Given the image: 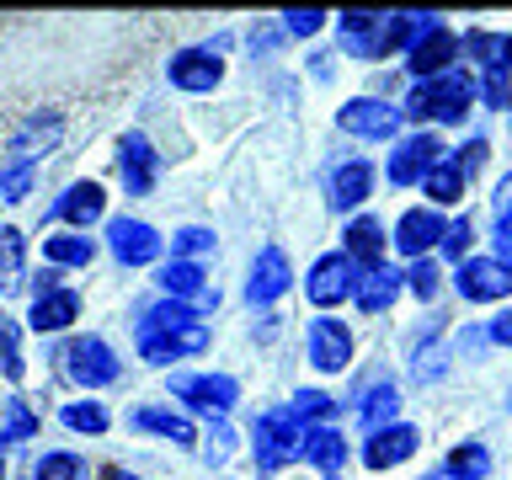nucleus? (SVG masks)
I'll list each match as a JSON object with an SVG mask.
<instances>
[{
	"label": "nucleus",
	"mask_w": 512,
	"mask_h": 480,
	"mask_svg": "<svg viewBox=\"0 0 512 480\" xmlns=\"http://www.w3.org/2000/svg\"><path fill=\"white\" fill-rule=\"evenodd\" d=\"M203 347H208V326L187 304L160 299L144 310V320H139V358L144 363H176V358H192Z\"/></svg>",
	"instance_id": "1"
},
{
	"label": "nucleus",
	"mask_w": 512,
	"mask_h": 480,
	"mask_svg": "<svg viewBox=\"0 0 512 480\" xmlns=\"http://www.w3.org/2000/svg\"><path fill=\"white\" fill-rule=\"evenodd\" d=\"M475 102V75L464 70H448L438 80H416L411 96H406V118L416 123H459Z\"/></svg>",
	"instance_id": "2"
},
{
	"label": "nucleus",
	"mask_w": 512,
	"mask_h": 480,
	"mask_svg": "<svg viewBox=\"0 0 512 480\" xmlns=\"http://www.w3.org/2000/svg\"><path fill=\"white\" fill-rule=\"evenodd\" d=\"M299 438H304V427L294 422V411L288 406H278V411H262L251 422V443H256V464L272 475L278 464H288V459H299Z\"/></svg>",
	"instance_id": "3"
},
{
	"label": "nucleus",
	"mask_w": 512,
	"mask_h": 480,
	"mask_svg": "<svg viewBox=\"0 0 512 480\" xmlns=\"http://www.w3.org/2000/svg\"><path fill=\"white\" fill-rule=\"evenodd\" d=\"M171 395L182 400V406L214 416V422H224V411L240 400V384L230 374H171Z\"/></svg>",
	"instance_id": "4"
},
{
	"label": "nucleus",
	"mask_w": 512,
	"mask_h": 480,
	"mask_svg": "<svg viewBox=\"0 0 512 480\" xmlns=\"http://www.w3.org/2000/svg\"><path fill=\"white\" fill-rule=\"evenodd\" d=\"M155 283H160V294L176 299V304H187L192 315H208V310L219 304V288L203 278V267H198V262H182V256H171V262L160 267Z\"/></svg>",
	"instance_id": "5"
},
{
	"label": "nucleus",
	"mask_w": 512,
	"mask_h": 480,
	"mask_svg": "<svg viewBox=\"0 0 512 480\" xmlns=\"http://www.w3.org/2000/svg\"><path fill=\"white\" fill-rule=\"evenodd\" d=\"M400 118H406V107H390V102H379V96H352V102L336 112L342 134H352V139H395Z\"/></svg>",
	"instance_id": "6"
},
{
	"label": "nucleus",
	"mask_w": 512,
	"mask_h": 480,
	"mask_svg": "<svg viewBox=\"0 0 512 480\" xmlns=\"http://www.w3.org/2000/svg\"><path fill=\"white\" fill-rule=\"evenodd\" d=\"M454 288L470 304H496L512 294V267L496 262V256H464L459 272H454Z\"/></svg>",
	"instance_id": "7"
},
{
	"label": "nucleus",
	"mask_w": 512,
	"mask_h": 480,
	"mask_svg": "<svg viewBox=\"0 0 512 480\" xmlns=\"http://www.w3.org/2000/svg\"><path fill=\"white\" fill-rule=\"evenodd\" d=\"M304 352H310V363L320 368V374H342V368L352 363V331H347V320L315 315L310 331H304Z\"/></svg>",
	"instance_id": "8"
},
{
	"label": "nucleus",
	"mask_w": 512,
	"mask_h": 480,
	"mask_svg": "<svg viewBox=\"0 0 512 480\" xmlns=\"http://www.w3.org/2000/svg\"><path fill=\"white\" fill-rule=\"evenodd\" d=\"M64 368H70V379H80L86 390H102L123 374L118 368V352H112L102 336H75L70 347H64Z\"/></svg>",
	"instance_id": "9"
},
{
	"label": "nucleus",
	"mask_w": 512,
	"mask_h": 480,
	"mask_svg": "<svg viewBox=\"0 0 512 480\" xmlns=\"http://www.w3.org/2000/svg\"><path fill=\"white\" fill-rule=\"evenodd\" d=\"M352 288H358V267H352L342 251H326L310 267V278H304V294H310V304H320V310H336L342 299H352Z\"/></svg>",
	"instance_id": "10"
},
{
	"label": "nucleus",
	"mask_w": 512,
	"mask_h": 480,
	"mask_svg": "<svg viewBox=\"0 0 512 480\" xmlns=\"http://www.w3.org/2000/svg\"><path fill=\"white\" fill-rule=\"evenodd\" d=\"M32 331H64L70 320H80V294L59 283V272H43V283L32 288Z\"/></svg>",
	"instance_id": "11"
},
{
	"label": "nucleus",
	"mask_w": 512,
	"mask_h": 480,
	"mask_svg": "<svg viewBox=\"0 0 512 480\" xmlns=\"http://www.w3.org/2000/svg\"><path fill=\"white\" fill-rule=\"evenodd\" d=\"M443 160V144H438V134H406L395 144V155H390V182L395 187H422V176L432 171Z\"/></svg>",
	"instance_id": "12"
},
{
	"label": "nucleus",
	"mask_w": 512,
	"mask_h": 480,
	"mask_svg": "<svg viewBox=\"0 0 512 480\" xmlns=\"http://www.w3.org/2000/svg\"><path fill=\"white\" fill-rule=\"evenodd\" d=\"M166 75H171L176 91L203 96V91H214L224 80V59H219V48H182V54H171Z\"/></svg>",
	"instance_id": "13"
},
{
	"label": "nucleus",
	"mask_w": 512,
	"mask_h": 480,
	"mask_svg": "<svg viewBox=\"0 0 512 480\" xmlns=\"http://www.w3.org/2000/svg\"><path fill=\"white\" fill-rule=\"evenodd\" d=\"M454 59H459V32H448L443 22L432 27L427 38H416L411 54H406V64H411L416 80H438V75H448V70H454Z\"/></svg>",
	"instance_id": "14"
},
{
	"label": "nucleus",
	"mask_w": 512,
	"mask_h": 480,
	"mask_svg": "<svg viewBox=\"0 0 512 480\" xmlns=\"http://www.w3.org/2000/svg\"><path fill=\"white\" fill-rule=\"evenodd\" d=\"M443 235H448V224L438 208H406V214L395 219V246L411 256V262H422V256L432 246H443Z\"/></svg>",
	"instance_id": "15"
},
{
	"label": "nucleus",
	"mask_w": 512,
	"mask_h": 480,
	"mask_svg": "<svg viewBox=\"0 0 512 480\" xmlns=\"http://www.w3.org/2000/svg\"><path fill=\"white\" fill-rule=\"evenodd\" d=\"M416 448H422V432H416L411 422H395V427H379L368 432L363 443V464L368 470H395V464H406Z\"/></svg>",
	"instance_id": "16"
},
{
	"label": "nucleus",
	"mask_w": 512,
	"mask_h": 480,
	"mask_svg": "<svg viewBox=\"0 0 512 480\" xmlns=\"http://www.w3.org/2000/svg\"><path fill=\"white\" fill-rule=\"evenodd\" d=\"M107 246L123 267H144V262L160 256V235H155V224H144V219H112L107 224Z\"/></svg>",
	"instance_id": "17"
},
{
	"label": "nucleus",
	"mask_w": 512,
	"mask_h": 480,
	"mask_svg": "<svg viewBox=\"0 0 512 480\" xmlns=\"http://www.w3.org/2000/svg\"><path fill=\"white\" fill-rule=\"evenodd\" d=\"M288 288H294V267H288V256H283L278 246L256 251L251 278H246V299H251V304H272V299H283Z\"/></svg>",
	"instance_id": "18"
},
{
	"label": "nucleus",
	"mask_w": 512,
	"mask_h": 480,
	"mask_svg": "<svg viewBox=\"0 0 512 480\" xmlns=\"http://www.w3.org/2000/svg\"><path fill=\"white\" fill-rule=\"evenodd\" d=\"M118 171H123V187L134 192V198H144V192L155 187V176H160L155 144L144 139V134H123L118 139Z\"/></svg>",
	"instance_id": "19"
},
{
	"label": "nucleus",
	"mask_w": 512,
	"mask_h": 480,
	"mask_svg": "<svg viewBox=\"0 0 512 480\" xmlns=\"http://www.w3.org/2000/svg\"><path fill=\"white\" fill-rule=\"evenodd\" d=\"M347 438H342V427H304V438H299V459L304 464H315L326 480H342L347 470Z\"/></svg>",
	"instance_id": "20"
},
{
	"label": "nucleus",
	"mask_w": 512,
	"mask_h": 480,
	"mask_svg": "<svg viewBox=\"0 0 512 480\" xmlns=\"http://www.w3.org/2000/svg\"><path fill=\"white\" fill-rule=\"evenodd\" d=\"M406 294V272H395L390 262L384 267H368V272H358V288H352V304H358L363 315H384L390 304Z\"/></svg>",
	"instance_id": "21"
},
{
	"label": "nucleus",
	"mask_w": 512,
	"mask_h": 480,
	"mask_svg": "<svg viewBox=\"0 0 512 480\" xmlns=\"http://www.w3.org/2000/svg\"><path fill=\"white\" fill-rule=\"evenodd\" d=\"M342 256L358 272H368V267H384V224L379 219H368V214H358L342 230Z\"/></svg>",
	"instance_id": "22"
},
{
	"label": "nucleus",
	"mask_w": 512,
	"mask_h": 480,
	"mask_svg": "<svg viewBox=\"0 0 512 480\" xmlns=\"http://www.w3.org/2000/svg\"><path fill=\"white\" fill-rule=\"evenodd\" d=\"M107 214V192L96 187V182H75L70 192H64V198L48 208V219H64V224H75L80 235H86V224H96Z\"/></svg>",
	"instance_id": "23"
},
{
	"label": "nucleus",
	"mask_w": 512,
	"mask_h": 480,
	"mask_svg": "<svg viewBox=\"0 0 512 480\" xmlns=\"http://www.w3.org/2000/svg\"><path fill=\"white\" fill-rule=\"evenodd\" d=\"M368 192H374V166H368V160H347V166L331 171V208L336 214L358 208Z\"/></svg>",
	"instance_id": "24"
},
{
	"label": "nucleus",
	"mask_w": 512,
	"mask_h": 480,
	"mask_svg": "<svg viewBox=\"0 0 512 480\" xmlns=\"http://www.w3.org/2000/svg\"><path fill=\"white\" fill-rule=\"evenodd\" d=\"M336 27H342V48H347V54L379 59V27H384L379 11H342V16H336Z\"/></svg>",
	"instance_id": "25"
},
{
	"label": "nucleus",
	"mask_w": 512,
	"mask_h": 480,
	"mask_svg": "<svg viewBox=\"0 0 512 480\" xmlns=\"http://www.w3.org/2000/svg\"><path fill=\"white\" fill-rule=\"evenodd\" d=\"M464 182H470V176L459 171V160H454V155H443L438 166H432V171L422 176L427 208H448V203H459V198H464Z\"/></svg>",
	"instance_id": "26"
},
{
	"label": "nucleus",
	"mask_w": 512,
	"mask_h": 480,
	"mask_svg": "<svg viewBox=\"0 0 512 480\" xmlns=\"http://www.w3.org/2000/svg\"><path fill=\"white\" fill-rule=\"evenodd\" d=\"M27 283V240L16 224H0V294H16Z\"/></svg>",
	"instance_id": "27"
},
{
	"label": "nucleus",
	"mask_w": 512,
	"mask_h": 480,
	"mask_svg": "<svg viewBox=\"0 0 512 480\" xmlns=\"http://www.w3.org/2000/svg\"><path fill=\"white\" fill-rule=\"evenodd\" d=\"M134 427H139V432H155V438H171V443H182V448L198 443V432H192L187 416L160 411V406H139V411H134Z\"/></svg>",
	"instance_id": "28"
},
{
	"label": "nucleus",
	"mask_w": 512,
	"mask_h": 480,
	"mask_svg": "<svg viewBox=\"0 0 512 480\" xmlns=\"http://www.w3.org/2000/svg\"><path fill=\"white\" fill-rule=\"evenodd\" d=\"M27 438H38V411L16 395V400L0 406V448H16V443H27Z\"/></svg>",
	"instance_id": "29"
},
{
	"label": "nucleus",
	"mask_w": 512,
	"mask_h": 480,
	"mask_svg": "<svg viewBox=\"0 0 512 480\" xmlns=\"http://www.w3.org/2000/svg\"><path fill=\"white\" fill-rule=\"evenodd\" d=\"M43 256H48L54 267H91L96 240H91V235H48V240H43Z\"/></svg>",
	"instance_id": "30"
},
{
	"label": "nucleus",
	"mask_w": 512,
	"mask_h": 480,
	"mask_svg": "<svg viewBox=\"0 0 512 480\" xmlns=\"http://www.w3.org/2000/svg\"><path fill=\"white\" fill-rule=\"evenodd\" d=\"M0 374L11 384H22L27 374V358H22V326H16L11 315H0Z\"/></svg>",
	"instance_id": "31"
},
{
	"label": "nucleus",
	"mask_w": 512,
	"mask_h": 480,
	"mask_svg": "<svg viewBox=\"0 0 512 480\" xmlns=\"http://www.w3.org/2000/svg\"><path fill=\"white\" fill-rule=\"evenodd\" d=\"M395 406H400V390L395 384H374L363 395V427L379 432V427H395Z\"/></svg>",
	"instance_id": "32"
},
{
	"label": "nucleus",
	"mask_w": 512,
	"mask_h": 480,
	"mask_svg": "<svg viewBox=\"0 0 512 480\" xmlns=\"http://www.w3.org/2000/svg\"><path fill=\"white\" fill-rule=\"evenodd\" d=\"M59 422L70 432H91V438H102V432L112 427V416H107V406H96V400H70V406L59 411Z\"/></svg>",
	"instance_id": "33"
},
{
	"label": "nucleus",
	"mask_w": 512,
	"mask_h": 480,
	"mask_svg": "<svg viewBox=\"0 0 512 480\" xmlns=\"http://www.w3.org/2000/svg\"><path fill=\"white\" fill-rule=\"evenodd\" d=\"M486 470H491V454L480 443H459L454 454H448V464H443L448 480H486Z\"/></svg>",
	"instance_id": "34"
},
{
	"label": "nucleus",
	"mask_w": 512,
	"mask_h": 480,
	"mask_svg": "<svg viewBox=\"0 0 512 480\" xmlns=\"http://www.w3.org/2000/svg\"><path fill=\"white\" fill-rule=\"evenodd\" d=\"M288 411H294V422L304 427H331V416H336V400L326 395V390H299L294 400H288Z\"/></svg>",
	"instance_id": "35"
},
{
	"label": "nucleus",
	"mask_w": 512,
	"mask_h": 480,
	"mask_svg": "<svg viewBox=\"0 0 512 480\" xmlns=\"http://www.w3.org/2000/svg\"><path fill=\"white\" fill-rule=\"evenodd\" d=\"M32 480H91V470H86V459H80V454H70V448H54V454L38 459Z\"/></svg>",
	"instance_id": "36"
},
{
	"label": "nucleus",
	"mask_w": 512,
	"mask_h": 480,
	"mask_svg": "<svg viewBox=\"0 0 512 480\" xmlns=\"http://www.w3.org/2000/svg\"><path fill=\"white\" fill-rule=\"evenodd\" d=\"M54 139H59V118H32V123L22 128V134L11 139V150H16V155H22L27 166H32V155H38V150H48Z\"/></svg>",
	"instance_id": "37"
},
{
	"label": "nucleus",
	"mask_w": 512,
	"mask_h": 480,
	"mask_svg": "<svg viewBox=\"0 0 512 480\" xmlns=\"http://www.w3.org/2000/svg\"><path fill=\"white\" fill-rule=\"evenodd\" d=\"M203 251H214V230H203V224H187L171 235V256H182V262H198Z\"/></svg>",
	"instance_id": "38"
},
{
	"label": "nucleus",
	"mask_w": 512,
	"mask_h": 480,
	"mask_svg": "<svg viewBox=\"0 0 512 480\" xmlns=\"http://www.w3.org/2000/svg\"><path fill=\"white\" fill-rule=\"evenodd\" d=\"M32 182H38V171H32L27 160H16L11 171H0V203H22L32 192Z\"/></svg>",
	"instance_id": "39"
},
{
	"label": "nucleus",
	"mask_w": 512,
	"mask_h": 480,
	"mask_svg": "<svg viewBox=\"0 0 512 480\" xmlns=\"http://www.w3.org/2000/svg\"><path fill=\"white\" fill-rule=\"evenodd\" d=\"M438 278H443V272H438V267H432L427 256H422V262H411V272H406V288H411V294L427 304L432 294H438Z\"/></svg>",
	"instance_id": "40"
},
{
	"label": "nucleus",
	"mask_w": 512,
	"mask_h": 480,
	"mask_svg": "<svg viewBox=\"0 0 512 480\" xmlns=\"http://www.w3.org/2000/svg\"><path fill=\"white\" fill-rule=\"evenodd\" d=\"M326 22H331L326 11H288V16H283V32H288V38H315Z\"/></svg>",
	"instance_id": "41"
},
{
	"label": "nucleus",
	"mask_w": 512,
	"mask_h": 480,
	"mask_svg": "<svg viewBox=\"0 0 512 480\" xmlns=\"http://www.w3.org/2000/svg\"><path fill=\"white\" fill-rule=\"evenodd\" d=\"M470 240H475V224H470V219H454V224H448V235H443V251H448V256H459V262H464V251H470Z\"/></svg>",
	"instance_id": "42"
},
{
	"label": "nucleus",
	"mask_w": 512,
	"mask_h": 480,
	"mask_svg": "<svg viewBox=\"0 0 512 480\" xmlns=\"http://www.w3.org/2000/svg\"><path fill=\"white\" fill-rule=\"evenodd\" d=\"M454 160H459V171H464V176H475L480 166H486V139H470V144H459V155H454Z\"/></svg>",
	"instance_id": "43"
},
{
	"label": "nucleus",
	"mask_w": 512,
	"mask_h": 480,
	"mask_svg": "<svg viewBox=\"0 0 512 480\" xmlns=\"http://www.w3.org/2000/svg\"><path fill=\"white\" fill-rule=\"evenodd\" d=\"M491 240H496V262L512 267V208H507L502 219H496V235H491Z\"/></svg>",
	"instance_id": "44"
},
{
	"label": "nucleus",
	"mask_w": 512,
	"mask_h": 480,
	"mask_svg": "<svg viewBox=\"0 0 512 480\" xmlns=\"http://www.w3.org/2000/svg\"><path fill=\"white\" fill-rule=\"evenodd\" d=\"M486 336H491L496 347H512V310H502V315H496L491 326H486Z\"/></svg>",
	"instance_id": "45"
},
{
	"label": "nucleus",
	"mask_w": 512,
	"mask_h": 480,
	"mask_svg": "<svg viewBox=\"0 0 512 480\" xmlns=\"http://www.w3.org/2000/svg\"><path fill=\"white\" fill-rule=\"evenodd\" d=\"M496 208H502V214L512 208V176H502V187H496Z\"/></svg>",
	"instance_id": "46"
},
{
	"label": "nucleus",
	"mask_w": 512,
	"mask_h": 480,
	"mask_svg": "<svg viewBox=\"0 0 512 480\" xmlns=\"http://www.w3.org/2000/svg\"><path fill=\"white\" fill-rule=\"evenodd\" d=\"M107 480H139V475H123V470H112V475H107Z\"/></svg>",
	"instance_id": "47"
},
{
	"label": "nucleus",
	"mask_w": 512,
	"mask_h": 480,
	"mask_svg": "<svg viewBox=\"0 0 512 480\" xmlns=\"http://www.w3.org/2000/svg\"><path fill=\"white\" fill-rule=\"evenodd\" d=\"M0 480H6V459H0Z\"/></svg>",
	"instance_id": "48"
}]
</instances>
